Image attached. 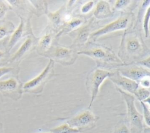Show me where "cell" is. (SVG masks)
Here are the masks:
<instances>
[{"mask_svg":"<svg viewBox=\"0 0 150 133\" xmlns=\"http://www.w3.org/2000/svg\"><path fill=\"white\" fill-rule=\"evenodd\" d=\"M49 133H51V132H49Z\"/></svg>","mask_w":150,"mask_h":133,"instance_id":"34","label":"cell"},{"mask_svg":"<svg viewBox=\"0 0 150 133\" xmlns=\"http://www.w3.org/2000/svg\"><path fill=\"white\" fill-rule=\"evenodd\" d=\"M142 110H143V114L142 118L143 120L145 122V124L147 127L150 126V111H149V105L144 103L142 102H140Z\"/></svg>","mask_w":150,"mask_h":133,"instance_id":"24","label":"cell"},{"mask_svg":"<svg viewBox=\"0 0 150 133\" xmlns=\"http://www.w3.org/2000/svg\"><path fill=\"white\" fill-rule=\"evenodd\" d=\"M134 96L139 102H142L149 105L150 91L149 88H145L139 86L135 91Z\"/></svg>","mask_w":150,"mask_h":133,"instance_id":"20","label":"cell"},{"mask_svg":"<svg viewBox=\"0 0 150 133\" xmlns=\"http://www.w3.org/2000/svg\"><path fill=\"white\" fill-rule=\"evenodd\" d=\"M132 1L129 0H118L116 1L114 4L113 10H122L127 8Z\"/></svg>","mask_w":150,"mask_h":133,"instance_id":"25","label":"cell"},{"mask_svg":"<svg viewBox=\"0 0 150 133\" xmlns=\"http://www.w3.org/2000/svg\"><path fill=\"white\" fill-rule=\"evenodd\" d=\"M84 21V19L77 17L73 18L70 21H69L67 23H64L63 25L62 26V27L61 28V30L56 35V38L61 36L63 34L70 33L71 32L76 30L80 26H81Z\"/></svg>","mask_w":150,"mask_h":133,"instance_id":"18","label":"cell"},{"mask_svg":"<svg viewBox=\"0 0 150 133\" xmlns=\"http://www.w3.org/2000/svg\"><path fill=\"white\" fill-rule=\"evenodd\" d=\"M23 84L16 76L0 80V92L14 100H19L22 96Z\"/></svg>","mask_w":150,"mask_h":133,"instance_id":"9","label":"cell"},{"mask_svg":"<svg viewBox=\"0 0 150 133\" xmlns=\"http://www.w3.org/2000/svg\"><path fill=\"white\" fill-rule=\"evenodd\" d=\"M51 133H79L80 132L77 129L70 127L66 123H63L56 127L50 130Z\"/></svg>","mask_w":150,"mask_h":133,"instance_id":"22","label":"cell"},{"mask_svg":"<svg viewBox=\"0 0 150 133\" xmlns=\"http://www.w3.org/2000/svg\"><path fill=\"white\" fill-rule=\"evenodd\" d=\"M39 38L36 37L33 34L27 36L16 52L9 59V63H19L26 55H28L37 46Z\"/></svg>","mask_w":150,"mask_h":133,"instance_id":"12","label":"cell"},{"mask_svg":"<svg viewBox=\"0 0 150 133\" xmlns=\"http://www.w3.org/2000/svg\"><path fill=\"white\" fill-rule=\"evenodd\" d=\"M135 64L137 65H140L141 66L145 67L148 69L150 68V57L149 55L148 56L147 58H145L143 60H140L139 61L135 62Z\"/></svg>","mask_w":150,"mask_h":133,"instance_id":"29","label":"cell"},{"mask_svg":"<svg viewBox=\"0 0 150 133\" xmlns=\"http://www.w3.org/2000/svg\"><path fill=\"white\" fill-rule=\"evenodd\" d=\"M132 17L131 13L123 14L113 22L106 24L97 31L91 33L89 39L95 40L110 33L127 29L131 22V19Z\"/></svg>","mask_w":150,"mask_h":133,"instance_id":"8","label":"cell"},{"mask_svg":"<svg viewBox=\"0 0 150 133\" xmlns=\"http://www.w3.org/2000/svg\"><path fill=\"white\" fill-rule=\"evenodd\" d=\"M117 69L120 74L138 83L143 78L150 76L149 69L138 65H132L125 64L120 66Z\"/></svg>","mask_w":150,"mask_h":133,"instance_id":"11","label":"cell"},{"mask_svg":"<svg viewBox=\"0 0 150 133\" xmlns=\"http://www.w3.org/2000/svg\"><path fill=\"white\" fill-rule=\"evenodd\" d=\"M148 52V49L138 34L135 32H128L124 34L118 52L121 61L136 60L137 62Z\"/></svg>","mask_w":150,"mask_h":133,"instance_id":"1","label":"cell"},{"mask_svg":"<svg viewBox=\"0 0 150 133\" xmlns=\"http://www.w3.org/2000/svg\"><path fill=\"white\" fill-rule=\"evenodd\" d=\"M56 38L53 34L48 33L43 36L40 38H39L37 43V52L44 56L45 54L50 50V48L54 44V39Z\"/></svg>","mask_w":150,"mask_h":133,"instance_id":"15","label":"cell"},{"mask_svg":"<svg viewBox=\"0 0 150 133\" xmlns=\"http://www.w3.org/2000/svg\"><path fill=\"white\" fill-rule=\"evenodd\" d=\"M15 30L14 24L8 20L0 21V40L11 34Z\"/></svg>","mask_w":150,"mask_h":133,"instance_id":"19","label":"cell"},{"mask_svg":"<svg viewBox=\"0 0 150 133\" xmlns=\"http://www.w3.org/2000/svg\"><path fill=\"white\" fill-rule=\"evenodd\" d=\"M150 16V6H149L145 10L142 20V28L144 29L145 37H148L149 36V21Z\"/></svg>","mask_w":150,"mask_h":133,"instance_id":"23","label":"cell"},{"mask_svg":"<svg viewBox=\"0 0 150 133\" xmlns=\"http://www.w3.org/2000/svg\"><path fill=\"white\" fill-rule=\"evenodd\" d=\"M8 55V53H6L5 51H2L0 50V66L2 65H5L6 63L5 62V60H6V56Z\"/></svg>","mask_w":150,"mask_h":133,"instance_id":"31","label":"cell"},{"mask_svg":"<svg viewBox=\"0 0 150 133\" xmlns=\"http://www.w3.org/2000/svg\"><path fill=\"white\" fill-rule=\"evenodd\" d=\"M99 117L88 110L83 111L66 121L71 127L77 129L80 132L90 130L94 127Z\"/></svg>","mask_w":150,"mask_h":133,"instance_id":"7","label":"cell"},{"mask_svg":"<svg viewBox=\"0 0 150 133\" xmlns=\"http://www.w3.org/2000/svg\"><path fill=\"white\" fill-rule=\"evenodd\" d=\"M93 14L96 18L103 19L112 17L114 15V11L111 9L107 1H100L96 6Z\"/></svg>","mask_w":150,"mask_h":133,"instance_id":"16","label":"cell"},{"mask_svg":"<svg viewBox=\"0 0 150 133\" xmlns=\"http://www.w3.org/2000/svg\"><path fill=\"white\" fill-rule=\"evenodd\" d=\"M87 48L81 50L77 52L78 55H85L93 58L98 66H104L106 65H115L121 66L124 64L115 53L108 48L103 45L89 44Z\"/></svg>","mask_w":150,"mask_h":133,"instance_id":"2","label":"cell"},{"mask_svg":"<svg viewBox=\"0 0 150 133\" xmlns=\"http://www.w3.org/2000/svg\"><path fill=\"white\" fill-rule=\"evenodd\" d=\"M44 56L54 62L64 65H69L74 64L78 54L77 51L73 49L54 44Z\"/></svg>","mask_w":150,"mask_h":133,"instance_id":"6","label":"cell"},{"mask_svg":"<svg viewBox=\"0 0 150 133\" xmlns=\"http://www.w3.org/2000/svg\"><path fill=\"white\" fill-rule=\"evenodd\" d=\"M19 24L11 34L8 41L5 46V51L8 54L23 37L33 34L30 24V19H25L22 17H19Z\"/></svg>","mask_w":150,"mask_h":133,"instance_id":"10","label":"cell"},{"mask_svg":"<svg viewBox=\"0 0 150 133\" xmlns=\"http://www.w3.org/2000/svg\"><path fill=\"white\" fill-rule=\"evenodd\" d=\"M109 79L117 86V88L133 96L139 87L137 82L121 75L117 70L112 71Z\"/></svg>","mask_w":150,"mask_h":133,"instance_id":"13","label":"cell"},{"mask_svg":"<svg viewBox=\"0 0 150 133\" xmlns=\"http://www.w3.org/2000/svg\"><path fill=\"white\" fill-rule=\"evenodd\" d=\"M94 20L91 19V20L85 26L80 27L76 33V37L70 47V48L76 50L84 46L85 43L89 40L91 32L94 26Z\"/></svg>","mask_w":150,"mask_h":133,"instance_id":"14","label":"cell"},{"mask_svg":"<svg viewBox=\"0 0 150 133\" xmlns=\"http://www.w3.org/2000/svg\"><path fill=\"white\" fill-rule=\"evenodd\" d=\"M122 96L127 107V127L130 133H142L144 127L142 116L137 110L135 105V97L126 92L117 88Z\"/></svg>","mask_w":150,"mask_h":133,"instance_id":"3","label":"cell"},{"mask_svg":"<svg viewBox=\"0 0 150 133\" xmlns=\"http://www.w3.org/2000/svg\"><path fill=\"white\" fill-rule=\"evenodd\" d=\"M54 62L50 59L40 74L23 85V92L33 94L41 93L46 83L54 75Z\"/></svg>","mask_w":150,"mask_h":133,"instance_id":"4","label":"cell"},{"mask_svg":"<svg viewBox=\"0 0 150 133\" xmlns=\"http://www.w3.org/2000/svg\"><path fill=\"white\" fill-rule=\"evenodd\" d=\"M0 133H3V124L0 123Z\"/></svg>","mask_w":150,"mask_h":133,"instance_id":"33","label":"cell"},{"mask_svg":"<svg viewBox=\"0 0 150 133\" xmlns=\"http://www.w3.org/2000/svg\"><path fill=\"white\" fill-rule=\"evenodd\" d=\"M111 72L112 71L97 68L93 69L88 73L86 80V87L91 97L88 107V109L91 107L96 99L101 85L107 78L111 76Z\"/></svg>","mask_w":150,"mask_h":133,"instance_id":"5","label":"cell"},{"mask_svg":"<svg viewBox=\"0 0 150 133\" xmlns=\"http://www.w3.org/2000/svg\"><path fill=\"white\" fill-rule=\"evenodd\" d=\"M139 86L145 88H149V76L145 77L141 79L138 83Z\"/></svg>","mask_w":150,"mask_h":133,"instance_id":"30","label":"cell"},{"mask_svg":"<svg viewBox=\"0 0 150 133\" xmlns=\"http://www.w3.org/2000/svg\"><path fill=\"white\" fill-rule=\"evenodd\" d=\"M33 8L34 13L38 16L46 13L47 12V2L45 1H29Z\"/></svg>","mask_w":150,"mask_h":133,"instance_id":"21","label":"cell"},{"mask_svg":"<svg viewBox=\"0 0 150 133\" xmlns=\"http://www.w3.org/2000/svg\"><path fill=\"white\" fill-rule=\"evenodd\" d=\"M66 6L63 5L54 12H49L48 11L46 12L50 25L53 30H56L63 25V16L66 12Z\"/></svg>","mask_w":150,"mask_h":133,"instance_id":"17","label":"cell"},{"mask_svg":"<svg viewBox=\"0 0 150 133\" xmlns=\"http://www.w3.org/2000/svg\"><path fill=\"white\" fill-rule=\"evenodd\" d=\"M11 72H17L15 68L11 66H1L0 67V78L3 76L4 75L9 74Z\"/></svg>","mask_w":150,"mask_h":133,"instance_id":"28","label":"cell"},{"mask_svg":"<svg viewBox=\"0 0 150 133\" xmlns=\"http://www.w3.org/2000/svg\"><path fill=\"white\" fill-rule=\"evenodd\" d=\"M142 133H150V128L149 127H144Z\"/></svg>","mask_w":150,"mask_h":133,"instance_id":"32","label":"cell"},{"mask_svg":"<svg viewBox=\"0 0 150 133\" xmlns=\"http://www.w3.org/2000/svg\"><path fill=\"white\" fill-rule=\"evenodd\" d=\"M96 2V1H88L87 2H86L81 8V10H80L81 12L82 13H88L93 8Z\"/></svg>","mask_w":150,"mask_h":133,"instance_id":"27","label":"cell"},{"mask_svg":"<svg viewBox=\"0 0 150 133\" xmlns=\"http://www.w3.org/2000/svg\"><path fill=\"white\" fill-rule=\"evenodd\" d=\"M9 10H12V9L6 1L0 0V20L4 17Z\"/></svg>","mask_w":150,"mask_h":133,"instance_id":"26","label":"cell"}]
</instances>
